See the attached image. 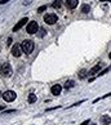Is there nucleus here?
Masks as SVG:
<instances>
[{
	"label": "nucleus",
	"instance_id": "nucleus-1",
	"mask_svg": "<svg viewBox=\"0 0 111 125\" xmlns=\"http://www.w3.org/2000/svg\"><path fill=\"white\" fill-rule=\"evenodd\" d=\"M21 48H22V50H23V53L30 54V53H32V50H34L35 44H34L32 40H25V41H22Z\"/></svg>",
	"mask_w": 111,
	"mask_h": 125
},
{
	"label": "nucleus",
	"instance_id": "nucleus-2",
	"mask_svg": "<svg viewBox=\"0 0 111 125\" xmlns=\"http://www.w3.org/2000/svg\"><path fill=\"white\" fill-rule=\"evenodd\" d=\"M16 97H17V94L13 90H7L5 93H3V98L5 102H13L16 99Z\"/></svg>",
	"mask_w": 111,
	"mask_h": 125
},
{
	"label": "nucleus",
	"instance_id": "nucleus-3",
	"mask_svg": "<svg viewBox=\"0 0 111 125\" xmlns=\"http://www.w3.org/2000/svg\"><path fill=\"white\" fill-rule=\"evenodd\" d=\"M0 72H1L4 76H11L12 75V67H11V64H9L8 62L7 63H3V66L0 67Z\"/></svg>",
	"mask_w": 111,
	"mask_h": 125
},
{
	"label": "nucleus",
	"instance_id": "nucleus-4",
	"mask_svg": "<svg viewBox=\"0 0 111 125\" xmlns=\"http://www.w3.org/2000/svg\"><path fill=\"white\" fill-rule=\"evenodd\" d=\"M57 20H58V17H57V14H54V13H49V14H47L44 17L45 23H48V25H54L56 22H57Z\"/></svg>",
	"mask_w": 111,
	"mask_h": 125
},
{
	"label": "nucleus",
	"instance_id": "nucleus-5",
	"mask_svg": "<svg viewBox=\"0 0 111 125\" xmlns=\"http://www.w3.org/2000/svg\"><path fill=\"white\" fill-rule=\"evenodd\" d=\"M38 30H39V26H38V22H30V23H27V29H26V31L29 32V34H35V32H38Z\"/></svg>",
	"mask_w": 111,
	"mask_h": 125
},
{
	"label": "nucleus",
	"instance_id": "nucleus-6",
	"mask_svg": "<svg viewBox=\"0 0 111 125\" xmlns=\"http://www.w3.org/2000/svg\"><path fill=\"white\" fill-rule=\"evenodd\" d=\"M27 22H29V20H27V18H22V20L18 22V23H17L14 27H13V32H17L18 30H21L22 27H23V26L27 23Z\"/></svg>",
	"mask_w": 111,
	"mask_h": 125
},
{
	"label": "nucleus",
	"instance_id": "nucleus-7",
	"mask_svg": "<svg viewBox=\"0 0 111 125\" xmlns=\"http://www.w3.org/2000/svg\"><path fill=\"white\" fill-rule=\"evenodd\" d=\"M79 4V0H66V7L68 9H75Z\"/></svg>",
	"mask_w": 111,
	"mask_h": 125
},
{
	"label": "nucleus",
	"instance_id": "nucleus-8",
	"mask_svg": "<svg viewBox=\"0 0 111 125\" xmlns=\"http://www.w3.org/2000/svg\"><path fill=\"white\" fill-rule=\"evenodd\" d=\"M21 50H22V48H21V45H14V47L12 48V54L14 55V57H20L21 55Z\"/></svg>",
	"mask_w": 111,
	"mask_h": 125
},
{
	"label": "nucleus",
	"instance_id": "nucleus-9",
	"mask_svg": "<svg viewBox=\"0 0 111 125\" xmlns=\"http://www.w3.org/2000/svg\"><path fill=\"white\" fill-rule=\"evenodd\" d=\"M50 92H52V94L53 95H58V94H61V92H62V86L61 85H53L52 86V89H50Z\"/></svg>",
	"mask_w": 111,
	"mask_h": 125
},
{
	"label": "nucleus",
	"instance_id": "nucleus-10",
	"mask_svg": "<svg viewBox=\"0 0 111 125\" xmlns=\"http://www.w3.org/2000/svg\"><path fill=\"white\" fill-rule=\"evenodd\" d=\"M101 67H102V63H97L96 66H93L89 70V75H94V73H97V72H100V70H101Z\"/></svg>",
	"mask_w": 111,
	"mask_h": 125
},
{
	"label": "nucleus",
	"instance_id": "nucleus-11",
	"mask_svg": "<svg viewBox=\"0 0 111 125\" xmlns=\"http://www.w3.org/2000/svg\"><path fill=\"white\" fill-rule=\"evenodd\" d=\"M101 123H102V125H110L111 117L109 115H102V116H101Z\"/></svg>",
	"mask_w": 111,
	"mask_h": 125
},
{
	"label": "nucleus",
	"instance_id": "nucleus-12",
	"mask_svg": "<svg viewBox=\"0 0 111 125\" xmlns=\"http://www.w3.org/2000/svg\"><path fill=\"white\" fill-rule=\"evenodd\" d=\"M88 75H89V71H87V70H81L79 72V79H85Z\"/></svg>",
	"mask_w": 111,
	"mask_h": 125
},
{
	"label": "nucleus",
	"instance_id": "nucleus-13",
	"mask_svg": "<svg viewBox=\"0 0 111 125\" xmlns=\"http://www.w3.org/2000/svg\"><path fill=\"white\" fill-rule=\"evenodd\" d=\"M89 10H90V7L88 5V4H83L81 5V12L83 13H89Z\"/></svg>",
	"mask_w": 111,
	"mask_h": 125
},
{
	"label": "nucleus",
	"instance_id": "nucleus-14",
	"mask_svg": "<svg viewBox=\"0 0 111 125\" xmlns=\"http://www.w3.org/2000/svg\"><path fill=\"white\" fill-rule=\"evenodd\" d=\"M61 5H62V1H61V0H54V3L52 4V7L56 8V9L61 8Z\"/></svg>",
	"mask_w": 111,
	"mask_h": 125
},
{
	"label": "nucleus",
	"instance_id": "nucleus-15",
	"mask_svg": "<svg viewBox=\"0 0 111 125\" xmlns=\"http://www.w3.org/2000/svg\"><path fill=\"white\" fill-rule=\"evenodd\" d=\"M74 85H75V83H74L72 80H70V81H66V84H65V88H66V89H70V88H72Z\"/></svg>",
	"mask_w": 111,
	"mask_h": 125
},
{
	"label": "nucleus",
	"instance_id": "nucleus-16",
	"mask_svg": "<svg viewBox=\"0 0 111 125\" xmlns=\"http://www.w3.org/2000/svg\"><path fill=\"white\" fill-rule=\"evenodd\" d=\"M35 101H36V95H35L34 93H31V94L29 95V102H30V103H34Z\"/></svg>",
	"mask_w": 111,
	"mask_h": 125
},
{
	"label": "nucleus",
	"instance_id": "nucleus-17",
	"mask_svg": "<svg viewBox=\"0 0 111 125\" xmlns=\"http://www.w3.org/2000/svg\"><path fill=\"white\" fill-rule=\"evenodd\" d=\"M110 70H111V66H110V67H106L103 71H101V72L98 73V76H102V75H105V73H106V72H109Z\"/></svg>",
	"mask_w": 111,
	"mask_h": 125
},
{
	"label": "nucleus",
	"instance_id": "nucleus-18",
	"mask_svg": "<svg viewBox=\"0 0 111 125\" xmlns=\"http://www.w3.org/2000/svg\"><path fill=\"white\" fill-rule=\"evenodd\" d=\"M107 97H111V93H107V94H105L103 97H101V98H97V99H94V103H96V102H98V101H101V99H105V98H107Z\"/></svg>",
	"mask_w": 111,
	"mask_h": 125
},
{
	"label": "nucleus",
	"instance_id": "nucleus-19",
	"mask_svg": "<svg viewBox=\"0 0 111 125\" xmlns=\"http://www.w3.org/2000/svg\"><path fill=\"white\" fill-rule=\"evenodd\" d=\"M45 9H47V5H41V7H39V8H38V13H43Z\"/></svg>",
	"mask_w": 111,
	"mask_h": 125
},
{
	"label": "nucleus",
	"instance_id": "nucleus-20",
	"mask_svg": "<svg viewBox=\"0 0 111 125\" xmlns=\"http://www.w3.org/2000/svg\"><path fill=\"white\" fill-rule=\"evenodd\" d=\"M44 35H45V30H44V29H40V34H39V36H40V38H43Z\"/></svg>",
	"mask_w": 111,
	"mask_h": 125
},
{
	"label": "nucleus",
	"instance_id": "nucleus-21",
	"mask_svg": "<svg viewBox=\"0 0 111 125\" xmlns=\"http://www.w3.org/2000/svg\"><path fill=\"white\" fill-rule=\"evenodd\" d=\"M12 112H16V110H7V111H4V115H7V114H12Z\"/></svg>",
	"mask_w": 111,
	"mask_h": 125
},
{
	"label": "nucleus",
	"instance_id": "nucleus-22",
	"mask_svg": "<svg viewBox=\"0 0 111 125\" xmlns=\"http://www.w3.org/2000/svg\"><path fill=\"white\" fill-rule=\"evenodd\" d=\"M8 1H11V0H0V5H1V4H5Z\"/></svg>",
	"mask_w": 111,
	"mask_h": 125
},
{
	"label": "nucleus",
	"instance_id": "nucleus-23",
	"mask_svg": "<svg viewBox=\"0 0 111 125\" xmlns=\"http://www.w3.org/2000/svg\"><path fill=\"white\" fill-rule=\"evenodd\" d=\"M88 124H89V120H85V121H83L80 125H88Z\"/></svg>",
	"mask_w": 111,
	"mask_h": 125
},
{
	"label": "nucleus",
	"instance_id": "nucleus-24",
	"mask_svg": "<svg viewBox=\"0 0 111 125\" xmlns=\"http://www.w3.org/2000/svg\"><path fill=\"white\" fill-rule=\"evenodd\" d=\"M11 43H12V38H9V39H8V43H7V45H11Z\"/></svg>",
	"mask_w": 111,
	"mask_h": 125
},
{
	"label": "nucleus",
	"instance_id": "nucleus-25",
	"mask_svg": "<svg viewBox=\"0 0 111 125\" xmlns=\"http://www.w3.org/2000/svg\"><path fill=\"white\" fill-rule=\"evenodd\" d=\"M100 1H105L106 3V1H111V0H100Z\"/></svg>",
	"mask_w": 111,
	"mask_h": 125
},
{
	"label": "nucleus",
	"instance_id": "nucleus-26",
	"mask_svg": "<svg viewBox=\"0 0 111 125\" xmlns=\"http://www.w3.org/2000/svg\"><path fill=\"white\" fill-rule=\"evenodd\" d=\"M1 110H4V107H3V106H0V111H1Z\"/></svg>",
	"mask_w": 111,
	"mask_h": 125
},
{
	"label": "nucleus",
	"instance_id": "nucleus-27",
	"mask_svg": "<svg viewBox=\"0 0 111 125\" xmlns=\"http://www.w3.org/2000/svg\"><path fill=\"white\" fill-rule=\"evenodd\" d=\"M0 97H3V94H1V92H0Z\"/></svg>",
	"mask_w": 111,
	"mask_h": 125
},
{
	"label": "nucleus",
	"instance_id": "nucleus-28",
	"mask_svg": "<svg viewBox=\"0 0 111 125\" xmlns=\"http://www.w3.org/2000/svg\"><path fill=\"white\" fill-rule=\"evenodd\" d=\"M110 59H111V52H110Z\"/></svg>",
	"mask_w": 111,
	"mask_h": 125
},
{
	"label": "nucleus",
	"instance_id": "nucleus-29",
	"mask_svg": "<svg viewBox=\"0 0 111 125\" xmlns=\"http://www.w3.org/2000/svg\"><path fill=\"white\" fill-rule=\"evenodd\" d=\"M92 125H96V124H92Z\"/></svg>",
	"mask_w": 111,
	"mask_h": 125
}]
</instances>
